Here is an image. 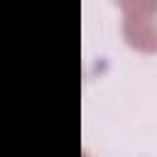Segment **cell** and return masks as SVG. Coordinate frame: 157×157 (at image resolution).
<instances>
[{"mask_svg": "<svg viewBox=\"0 0 157 157\" xmlns=\"http://www.w3.org/2000/svg\"><path fill=\"white\" fill-rule=\"evenodd\" d=\"M123 37L137 52H157V0L123 7Z\"/></svg>", "mask_w": 157, "mask_h": 157, "instance_id": "cell-1", "label": "cell"}, {"mask_svg": "<svg viewBox=\"0 0 157 157\" xmlns=\"http://www.w3.org/2000/svg\"><path fill=\"white\" fill-rule=\"evenodd\" d=\"M120 7H130V5H135V2H140V0H115Z\"/></svg>", "mask_w": 157, "mask_h": 157, "instance_id": "cell-2", "label": "cell"}]
</instances>
